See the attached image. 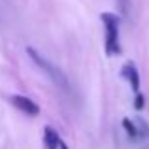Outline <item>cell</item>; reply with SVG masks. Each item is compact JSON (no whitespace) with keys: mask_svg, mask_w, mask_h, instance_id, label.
Segmentation results:
<instances>
[{"mask_svg":"<svg viewBox=\"0 0 149 149\" xmlns=\"http://www.w3.org/2000/svg\"><path fill=\"white\" fill-rule=\"evenodd\" d=\"M102 21L106 25V53H119V19L113 13H102Z\"/></svg>","mask_w":149,"mask_h":149,"instance_id":"cell-1","label":"cell"},{"mask_svg":"<svg viewBox=\"0 0 149 149\" xmlns=\"http://www.w3.org/2000/svg\"><path fill=\"white\" fill-rule=\"evenodd\" d=\"M26 53L30 55V58H32V61L36 62V64L40 66L42 70H45V74H47V76H49L51 79L55 81V83H57V85H61L62 89H68V79L64 77V74H62L61 70H58V68H55V66L51 64L49 61H45V58L42 57V55L38 53L36 49H32V47H26Z\"/></svg>","mask_w":149,"mask_h":149,"instance_id":"cell-2","label":"cell"},{"mask_svg":"<svg viewBox=\"0 0 149 149\" xmlns=\"http://www.w3.org/2000/svg\"><path fill=\"white\" fill-rule=\"evenodd\" d=\"M11 104H13L17 109H21L23 113H26V115H38V113H40L38 104H36V102H32L30 98H26V96L13 95V96H11Z\"/></svg>","mask_w":149,"mask_h":149,"instance_id":"cell-3","label":"cell"},{"mask_svg":"<svg viewBox=\"0 0 149 149\" xmlns=\"http://www.w3.org/2000/svg\"><path fill=\"white\" fill-rule=\"evenodd\" d=\"M121 74H123V77H127V79L130 81L132 89L138 93L140 91V76H138V70H136L134 62H127V64L123 66V70H121Z\"/></svg>","mask_w":149,"mask_h":149,"instance_id":"cell-4","label":"cell"},{"mask_svg":"<svg viewBox=\"0 0 149 149\" xmlns=\"http://www.w3.org/2000/svg\"><path fill=\"white\" fill-rule=\"evenodd\" d=\"M44 142L47 149H58V143H61V136L57 134V130H53L51 127L44 128Z\"/></svg>","mask_w":149,"mask_h":149,"instance_id":"cell-5","label":"cell"},{"mask_svg":"<svg viewBox=\"0 0 149 149\" xmlns=\"http://www.w3.org/2000/svg\"><path fill=\"white\" fill-rule=\"evenodd\" d=\"M123 127H125L127 134L130 136L132 140H140V136H138V128H136V125L132 123L130 119H125V121H123Z\"/></svg>","mask_w":149,"mask_h":149,"instance_id":"cell-6","label":"cell"},{"mask_svg":"<svg viewBox=\"0 0 149 149\" xmlns=\"http://www.w3.org/2000/svg\"><path fill=\"white\" fill-rule=\"evenodd\" d=\"M134 125H136V128H138V136L140 138H147L149 136V127L146 125V121L143 119H136Z\"/></svg>","mask_w":149,"mask_h":149,"instance_id":"cell-7","label":"cell"},{"mask_svg":"<svg viewBox=\"0 0 149 149\" xmlns=\"http://www.w3.org/2000/svg\"><path fill=\"white\" fill-rule=\"evenodd\" d=\"M143 106H146V98H143V95H142V93H136L134 108H136V109H143Z\"/></svg>","mask_w":149,"mask_h":149,"instance_id":"cell-8","label":"cell"},{"mask_svg":"<svg viewBox=\"0 0 149 149\" xmlns=\"http://www.w3.org/2000/svg\"><path fill=\"white\" fill-rule=\"evenodd\" d=\"M58 149H68V146H66V143L61 140V143H58Z\"/></svg>","mask_w":149,"mask_h":149,"instance_id":"cell-9","label":"cell"}]
</instances>
